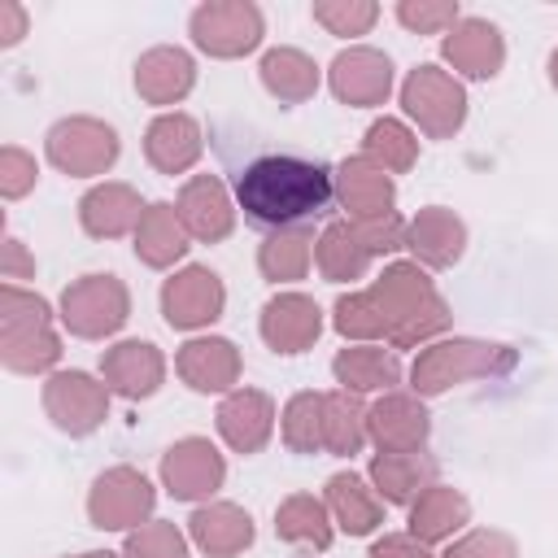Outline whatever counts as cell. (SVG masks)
I'll return each mask as SVG.
<instances>
[{
  "label": "cell",
  "instance_id": "38",
  "mask_svg": "<svg viewBox=\"0 0 558 558\" xmlns=\"http://www.w3.org/2000/svg\"><path fill=\"white\" fill-rule=\"evenodd\" d=\"M323 401H327V392H296L283 405L279 432H283V445L292 453H318V449H327V440H323Z\"/></svg>",
  "mask_w": 558,
  "mask_h": 558
},
{
  "label": "cell",
  "instance_id": "46",
  "mask_svg": "<svg viewBox=\"0 0 558 558\" xmlns=\"http://www.w3.org/2000/svg\"><path fill=\"white\" fill-rule=\"evenodd\" d=\"M0 275H4V283H17V279H31V275H35V257L22 248L17 235H4V262H0Z\"/></svg>",
  "mask_w": 558,
  "mask_h": 558
},
{
  "label": "cell",
  "instance_id": "32",
  "mask_svg": "<svg viewBox=\"0 0 558 558\" xmlns=\"http://www.w3.org/2000/svg\"><path fill=\"white\" fill-rule=\"evenodd\" d=\"M257 74H262V87L283 105H305L318 92V65L301 48H270Z\"/></svg>",
  "mask_w": 558,
  "mask_h": 558
},
{
  "label": "cell",
  "instance_id": "42",
  "mask_svg": "<svg viewBox=\"0 0 558 558\" xmlns=\"http://www.w3.org/2000/svg\"><path fill=\"white\" fill-rule=\"evenodd\" d=\"M35 179H39L35 157L22 153L17 144H4V153H0V196L4 201H17V196H26L35 187Z\"/></svg>",
  "mask_w": 558,
  "mask_h": 558
},
{
  "label": "cell",
  "instance_id": "30",
  "mask_svg": "<svg viewBox=\"0 0 558 558\" xmlns=\"http://www.w3.org/2000/svg\"><path fill=\"white\" fill-rule=\"evenodd\" d=\"M187 240L192 235H187L179 209L166 205V201H157V205L144 209L140 227H135V257L144 266H153V270H166V266H174L187 253Z\"/></svg>",
  "mask_w": 558,
  "mask_h": 558
},
{
  "label": "cell",
  "instance_id": "27",
  "mask_svg": "<svg viewBox=\"0 0 558 558\" xmlns=\"http://www.w3.org/2000/svg\"><path fill=\"white\" fill-rule=\"evenodd\" d=\"M327 510L336 527L349 536H371L384 523V501L371 488V480H362L357 471H336L327 480Z\"/></svg>",
  "mask_w": 558,
  "mask_h": 558
},
{
  "label": "cell",
  "instance_id": "40",
  "mask_svg": "<svg viewBox=\"0 0 558 558\" xmlns=\"http://www.w3.org/2000/svg\"><path fill=\"white\" fill-rule=\"evenodd\" d=\"M126 558H187V536L166 519L140 523L126 532Z\"/></svg>",
  "mask_w": 558,
  "mask_h": 558
},
{
  "label": "cell",
  "instance_id": "39",
  "mask_svg": "<svg viewBox=\"0 0 558 558\" xmlns=\"http://www.w3.org/2000/svg\"><path fill=\"white\" fill-rule=\"evenodd\" d=\"M310 13H314V22H318L327 35L349 39V35H366V31L375 26L379 4H371V0H318Z\"/></svg>",
  "mask_w": 558,
  "mask_h": 558
},
{
  "label": "cell",
  "instance_id": "5",
  "mask_svg": "<svg viewBox=\"0 0 558 558\" xmlns=\"http://www.w3.org/2000/svg\"><path fill=\"white\" fill-rule=\"evenodd\" d=\"M131 314L126 283L118 275H83L61 292V323L78 340L113 336Z\"/></svg>",
  "mask_w": 558,
  "mask_h": 558
},
{
  "label": "cell",
  "instance_id": "48",
  "mask_svg": "<svg viewBox=\"0 0 558 558\" xmlns=\"http://www.w3.org/2000/svg\"><path fill=\"white\" fill-rule=\"evenodd\" d=\"M74 558H126V554H109V549H87V554H74Z\"/></svg>",
  "mask_w": 558,
  "mask_h": 558
},
{
  "label": "cell",
  "instance_id": "34",
  "mask_svg": "<svg viewBox=\"0 0 558 558\" xmlns=\"http://www.w3.org/2000/svg\"><path fill=\"white\" fill-rule=\"evenodd\" d=\"M275 536L301 549H327L331 545V510L314 493H292L275 510Z\"/></svg>",
  "mask_w": 558,
  "mask_h": 558
},
{
  "label": "cell",
  "instance_id": "2",
  "mask_svg": "<svg viewBox=\"0 0 558 558\" xmlns=\"http://www.w3.org/2000/svg\"><path fill=\"white\" fill-rule=\"evenodd\" d=\"M331 192H336V174L327 166L288 153H266L235 174V205L244 209L248 222L270 231L323 214Z\"/></svg>",
  "mask_w": 558,
  "mask_h": 558
},
{
  "label": "cell",
  "instance_id": "17",
  "mask_svg": "<svg viewBox=\"0 0 558 558\" xmlns=\"http://www.w3.org/2000/svg\"><path fill=\"white\" fill-rule=\"evenodd\" d=\"M336 196L349 209V222H366V218L392 214L397 187H392V174L384 166H375L371 157L357 153V157H344L340 161V170H336Z\"/></svg>",
  "mask_w": 558,
  "mask_h": 558
},
{
  "label": "cell",
  "instance_id": "29",
  "mask_svg": "<svg viewBox=\"0 0 558 558\" xmlns=\"http://www.w3.org/2000/svg\"><path fill=\"white\" fill-rule=\"evenodd\" d=\"M331 375L344 392H392V384H401V362L392 349L349 344L331 357Z\"/></svg>",
  "mask_w": 558,
  "mask_h": 558
},
{
  "label": "cell",
  "instance_id": "28",
  "mask_svg": "<svg viewBox=\"0 0 558 558\" xmlns=\"http://www.w3.org/2000/svg\"><path fill=\"white\" fill-rule=\"evenodd\" d=\"M187 532L209 558H231L253 545V514L231 501H209L187 519Z\"/></svg>",
  "mask_w": 558,
  "mask_h": 558
},
{
  "label": "cell",
  "instance_id": "15",
  "mask_svg": "<svg viewBox=\"0 0 558 558\" xmlns=\"http://www.w3.org/2000/svg\"><path fill=\"white\" fill-rule=\"evenodd\" d=\"M327 83H331L336 100H344L353 109L384 105L388 92H392V61L379 48H349L331 61Z\"/></svg>",
  "mask_w": 558,
  "mask_h": 558
},
{
  "label": "cell",
  "instance_id": "37",
  "mask_svg": "<svg viewBox=\"0 0 558 558\" xmlns=\"http://www.w3.org/2000/svg\"><path fill=\"white\" fill-rule=\"evenodd\" d=\"M362 157H371V161L384 166L388 174H401V170H410L414 157H418V135H414L401 118H375V122L366 126Z\"/></svg>",
  "mask_w": 558,
  "mask_h": 558
},
{
  "label": "cell",
  "instance_id": "44",
  "mask_svg": "<svg viewBox=\"0 0 558 558\" xmlns=\"http://www.w3.org/2000/svg\"><path fill=\"white\" fill-rule=\"evenodd\" d=\"M353 231H357V240L371 248V257L405 248V222H401L397 214H384V218H366V222H353Z\"/></svg>",
  "mask_w": 558,
  "mask_h": 558
},
{
  "label": "cell",
  "instance_id": "22",
  "mask_svg": "<svg viewBox=\"0 0 558 558\" xmlns=\"http://www.w3.org/2000/svg\"><path fill=\"white\" fill-rule=\"evenodd\" d=\"M174 371L196 392H227L240 379V349L231 340H222V336H196V340H187L179 349Z\"/></svg>",
  "mask_w": 558,
  "mask_h": 558
},
{
  "label": "cell",
  "instance_id": "25",
  "mask_svg": "<svg viewBox=\"0 0 558 558\" xmlns=\"http://www.w3.org/2000/svg\"><path fill=\"white\" fill-rule=\"evenodd\" d=\"M144 157L161 174H183L201 157V126L187 113H157L144 131Z\"/></svg>",
  "mask_w": 558,
  "mask_h": 558
},
{
  "label": "cell",
  "instance_id": "3",
  "mask_svg": "<svg viewBox=\"0 0 558 558\" xmlns=\"http://www.w3.org/2000/svg\"><path fill=\"white\" fill-rule=\"evenodd\" d=\"M61 357V336L44 296L4 283L0 288V362L17 375H44Z\"/></svg>",
  "mask_w": 558,
  "mask_h": 558
},
{
  "label": "cell",
  "instance_id": "8",
  "mask_svg": "<svg viewBox=\"0 0 558 558\" xmlns=\"http://www.w3.org/2000/svg\"><path fill=\"white\" fill-rule=\"evenodd\" d=\"M187 31H192V44L209 57H244L262 44L266 26H262V9L248 4V0H214V4H201L192 9L187 17Z\"/></svg>",
  "mask_w": 558,
  "mask_h": 558
},
{
  "label": "cell",
  "instance_id": "18",
  "mask_svg": "<svg viewBox=\"0 0 558 558\" xmlns=\"http://www.w3.org/2000/svg\"><path fill=\"white\" fill-rule=\"evenodd\" d=\"M440 52H445V61H449L458 74H466V78H497L501 65H506V39H501V31H497L493 22H484V17H462V22L445 35Z\"/></svg>",
  "mask_w": 558,
  "mask_h": 558
},
{
  "label": "cell",
  "instance_id": "23",
  "mask_svg": "<svg viewBox=\"0 0 558 558\" xmlns=\"http://www.w3.org/2000/svg\"><path fill=\"white\" fill-rule=\"evenodd\" d=\"M196 83V61L183 52V48H148L140 61H135V92L148 100V105H179Z\"/></svg>",
  "mask_w": 558,
  "mask_h": 558
},
{
  "label": "cell",
  "instance_id": "21",
  "mask_svg": "<svg viewBox=\"0 0 558 558\" xmlns=\"http://www.w3.org/2000/svg\"><path fill=\"white\" fill-rule=\"evenodd\" d=\"M174 209H179L187 235H192V240H205V244L227 240L231 227H235L231 196H227V187H222L214 174H196V179H187L183 192H179V205H174Z\"/></svg>",
  "mask_w": 558,
  "mask_h": 558
},
{
  "label": "cell",
  "instance_id": "19",
  "mask_svg": "<svg viewBox=\"0 0 558 558\" xmlns=\"http://www.w3.org/2000/svg\"><path fill=\"white\" fill-rule=\"evenodd\" d=\"M405 248L423 266L445 270V266L462 262V253H466V222L445 205H427L405 222Z\"/></svg>",
  "mask_w": 558,
  "mask_h": 558
},
{
  "label": "cell",
  "instance_id": "1",
  "mask_svg": "<svg viewBox=\"0 0 558 558\" xmlns=\"http://www.w3.org/2000/svg\"><path fill=\"white\" fill-rule=\"evenodd\" d=\"M344 340H388L414 349L449 327V305L418 262H392L366 292H344L331 314Z\"/></svg>",
  "mask_w": 558,
  "mask_h": 558
},
{
  "label": "cell",
  "instance_id": "33",
  "mask_svg": "<svg viewBox=\"0 0 558 558\" xmlns=\"http://www.w3.org/2000/svg\"><path fill=\"white\" fill-rule=\"evenodd\" d=\"M314 266L327 283H349V279H362L366 266H371V248L357 240L353 222H327L323 235L314 240Z\"/></svg>",
  "mask_w": 558,
  "mask_h": 558
},
{
  "label": "cell",
  "instance_id": "16",
  "mask_svg": "<svg viewBox=\"0 0 558 558\" xmlns=\"http://www.w3.org/2000/svg\"><path fill=\"white\" fill-rule=\"evenodd\" d=\"M262 340L275 353H305L323 331V310L305 292H279L262 305Z\"/></svg>",
  "mask_w": 558,
  "mask_h": 558
},
{
  "label": "cell",
  "instance_id": "45",
  "mask_svg": "<svg viewBox=\"0 0 558 558\" xmlns=\"http://www.w3.org/2000/svg\"><path fill=\"white\" fill-rule=\"evenodd\" d=\"M371 558H432L427 545L410 532H384L375 545H371Z\"/></svg>",
  "mask_w": 558,
  "mask_h": 558
},
{
  "label": "cell",
  "instance_id": "20",
  "mask_svg": "<svg viewBox=\"0 0 558 558\" xmlns=\"http://www.w3.org/2000/svg\"><path fill=\"white\" fill-rule=\"evenodd\" d=\"M275 432V401L257 388H231L218 405V436L235 453H257Z\"/></svg>",
  "mask_w": 558,
  "mask_h": 558
},
{
  "label": "cell",
  "instance_id": "31",
  "mask_svg": "<svg viewBox=\"0 0 558 558\" xmlns=\"http://www.w3.org/2000/svg\"><path fill=\"white\" fill-rule=\"evenodd\" d=\"M462 523H471V501L458 488L432 484L410 501V536H418L423 545L449 541Z\"/></svg>",
  "mask_w": 558,
  "mask_h": 558
},
{
  "label": "cell",
  "instance_id": "7",
  "mask_svg": "<svg viewBox=\"0 0 558 558\" xmlns=\"http://www.w3.org/2000/svg\"><path fill=\"white\" fill-rule=\"evenodd\" d=\"M401 105H405V113L418 122V131L432 135V140H449V135L466 122V92H462V83H458L449 70H440V65H418V70H410L405 83H401Z\"/></svg>",
  "mask_w": 558,
  "mask_h": 558
},
{
  "label": "cell",
  "instance_id": "36",
  "mask_svg": "<svg viewBox=\"0 0 558 558\" xmlns=\"http://www.w3.org/2000/svg\"><path fill=\"white\" fill-rule=\"evenodd\" d=\"M323 440H327V453L336 458H353L371 436H366V405L357 401V392H327L323 401Z\"/></svg>",
  "mask_w": 558,
  "mask_h": 558
},
{
  "label": "cell",
  "instance_id": "41",
  "mask_svg": "<svg viewBox=\"0 0 558 558\" xmlns=\"http://www.w3.org/2000/svg\"><path fill=\"white\" fill-rule=\"evenodd\" d=\"M397 22L414 35H440V31H453L462 17H458V4L453 0H401L397 4Z\"/></svg>",
  "mask_w": 558,
  "mask_h": 558
},
{
  "label": "cell",
  "instance_id": "49",
  "mask_svg": "<svg viewBox=\"0 0 558 558\" xmlns=\"http://www.w3.org/2000/svg\"><path fill=\"white\" fill-rule=\"evenodd\" d=\"M549 83H554V87H558V48H554V52H549Z\"/></svg>",
  "mask_w": 558,
  "mask_h": 558
},
{
  "label": "cell",
  "instance_id": "47",
  "mask_svg": "<svg viewBox=\"0 0 558 558\" xmlns=\"http://www.w3.org/2000/svg\"><path fill=\"white\" fill-rule=\"evenodd\" d=\"M22 35H26V9L13 4V0H4L0 4V48H13Z\"/></svg>",
  "mask_w": 558,
  "mask_h": 558
},
{
  "label": "cell",
  "instance_id": "9",
  "mask_svg": "<svg viewBox=\"0 0 558 558\" xmlns=\"http://www.w3.org/2000/svg\"><path fill=\"white\" fill-rule=\"evenodd\" d=\"M153 501L157 493L135 466H109L87 493V519L100 532H135V523L153 514Z\"/></svg>",
  "mask_w": 558,
  "mask_h": 558
},
{
  "label": "cell",
  "instance_id": "11",
  "mask_svg": "<svg viewBox=\"0 0 558 558\" xmlns=\"http://www.w3.org/2000/svg\"><path fill=\"white\" fill-rule=\"evenodd\" d=\"M227 462L205 436H183L161 458V484L174 501H205L222 488Z\"/></svg>",
  "mask_w": 558,
  "mask_h": 558
},
{
  "label": "cell",
  "instance_id": "26",
  "mask_svg": "<svg viewBox=\"0 0 558 558\" xmlns=\"http://www.w3.org/2000/svg\"><path fill=\"white\" fill-rule=\"evenodd\" d=\"M366 480L384 501L410 506L423 488L436 484V458H427L423 449H414V453H375Z\"/></svg>",
  "mask_w": 558,
  "mask_h": 558
},
{
  "label": "cell",
  "instance_id": "13",
  "mask_svg": "<svg viewBox=\"0 0 558 558\" xmlns=\"http://www.w3.org/2000/svg\"><path fill=\"white\" fill-rule=\"evenodd\" d=\"M366 436L375 440L379 453H414L432 436V418L418 397L410 392H384L366 410Z\"/></svg>",
  "mask_w": 558,
  "mask_h": 558
},
{
  "label": "cell",
  "instance_id": "14",
  "mask_svg": "<svg viewBox=\"0 0 558 558\" xmlns=\"http://www.w3.org/2000/svg\"><path fill=\"white\" fill-rule=\"evenodd\" d=\"M100 379L126 401H144L166 379V357L153 340H118L100 353Z\"/></svg>",
  "mask_w": 558,
  "mask_h": 558
},
{
  "label": "cell",
  "instance_id": "12",
  "mask_svg": "<svg viewBox=\"0 0 558 558\" xmlns=\"http://www.w3.org/2000/svg\"><path fill=\"white\" fill-rule=\"evenodd\" d=\"M222 305H227V288L209 266H183L161 283V314L179 331L209 327L214 318H222Z\"/></svg>",
  "mask_w": 558,
  "mask_h": 558
},
{
  "label": "cell",
  "instance_id": "35",
  "mask_svg": "<svg viewBox=\"0 0 558 558\" xmlns=\"http://www.w3.org/2000/svg\"><path fill=\"white\" fill-rule=\"evenodd\" d=\"M314 266V235L305 227H283V231H270L257 248V270L270 279V283H292V279H305Z\"/></svg>",
  "mask_w": 558,
  "mask_h": 558
},
{
  "label": "cell",
  "instance_id": "6",
  "mask_svg": "<svg viewBox=\"0 0 558 558\" xmlns=\"http://www.w3.org/2000/svg\"><path fill=\"white\" fill-rule=\"evenodd\" d=\"M118 148H122L118 131L100 118H61L48 126V140H44L48 161L70 179L105 174L118 161Z\"/></svg>",
  "mask_w": 558,
  "mask_h": 558
},
{
  "label": "cell",
  "instance_id": "10",
  "mask_svg": "<svg viewBox=\"0 0 558 558\" xmlns=\"http://www.w3.org/2000/svg\"><path fill=\"white\" fill-rule=\"evenodd\" d=\"M44 414L65 436H92L109 414V384L87 371H57L44 384Z\"/></svg>",
  "mask_w": 558,
  "mask_h": 558
},
{
  "label": "cell",
  "instance_id": "24",
  "mask_svg": "<svg viewBox=\"0 0 558 558\" xmlns=\"http://www.w3.org/2000/svg\"><path fill=\"white\" fill-rule=\"evenodd\" d=\"M140 218H144V205H140V192L131 183H96L78 201V222L96 240H118V235L135 231Z\"/></svg>",
  "mask_w": 558,
  "mask_h": 558
},
{
  "label": "cell",
  "instance_id": "4",
  "mask_svg": "<svg viewBox=\"0 0 558 558\" xmlns=\"http://www.w3.org/2000/svg\"><path fill=\"white\" fill-rule=\"evenodd\" d=\"M514 362H519V357H514L510 344H488V340L453 336V340L427 344V349L414 357V366H410V388H414V397H440V392H449L453 384L506 375V371H514Z\"/></svg>",
  "mask_w": 558,
  "mask_h": 558
},
{
  "label": "cell",
  "instance_id": "43",
  "mask_svg": "<svg viewBox=\"0 0 558 558\" xmlns=\"http://www.w3.org/2000/svg\"><path fill=\"white\" fill-rule=\"evenodd\" d=\"M445 558H519V549H514V541H510L506 532H497V527H475V532L458 536V541L445 549Z\"/></svg>",
  "mask_w": 558,
  "mask_h": 558
}]
</instances>
